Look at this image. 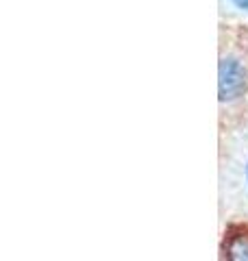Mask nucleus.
Returning <instances> with one entry per match:
<instances>
[{"instance_id":"nucleus-3","label":"nucleus","mask_w":248,"mask_h":261,"mask_svg":"<svg viewBox=\"0 0 248 261\" xmlns=\"http://www.w3.org/2000/svg\"><path fill=\"white\" fill-rule=\"evenodd\" d=\"M237 9H244V11H248V0H231Z\"/></svg>"},{"instance_id":"nucleus-4","label":"nucleus","mask_w":248,"mask_h":261,"mask_svg":"<svg viewBox=\"0 0 248 261\" xmlns=\"http://www.w3.org/2000/svg\"><path fill=\"white\" fill-rule=\"evenodd\" d=\"M246 181H248V163H246Z\"/></svg>"},{"instance_id":"nucleus-2","label":"nucleus","mask_w":248,"mask_h":261,"mask_svg":"<svg viewBox=\"0 0 248 261\" xmlns=\"http://www.w3.org/2000/svg\"><path fill=\"white\" fill-rule=\"evenodd\" d=\"M227 257L248 261V238L246 235H233V238H231L229 246H227Z\"/></svg>"},{"instance_id":"nucleus-1","label":"nucleus","mask_w":248,"mask_h":261,"mask_svg":"<svg viewBox=\"0 0 248 261\" xmlns=\"http://www.w3.org/2000/svg\"><path fill=\"white\" fill-rule=\"evenodd\" d=\"M248 89V72L235 57H225L218 68V94L222 102L237 100Z\"/></svg>"}]
</instances>
